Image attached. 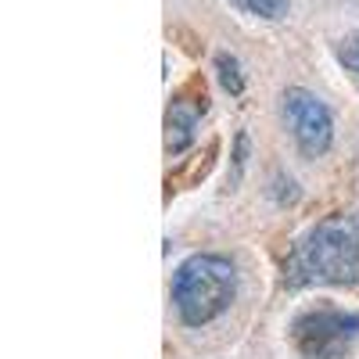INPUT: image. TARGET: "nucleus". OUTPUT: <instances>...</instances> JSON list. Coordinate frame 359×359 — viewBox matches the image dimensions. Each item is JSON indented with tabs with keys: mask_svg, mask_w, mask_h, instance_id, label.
Masks as SVG:
<instances>
[{
	"mask_svg": "<svg viewBox=\"0 0 359 359\" xmlns=\"http://www.w3.org/2000/svg\"><path fill=\"white\" fill-rule=\"evenodd\" d=\"M284 280L291 287H309V284L355 287L359 284V219L352 216L320 219L287 252Z\"/></svg>",
	"mask_w": 359,
	"mask_h": 359,
	"instance_id": "obj_1",
	"label": "nucleus"
},
{
	"mask_svg": "<svg viewBox=\"0 0 359 359\" xmlns=\"http://www.w3.org/2000/svg\"><path fill=\"white\" fill-rule=\"evenodd\" d=\"M208 101H205V90L187 101L184 94H180L172 104H169V115H165V151L169 155H180V151H187L191 140H194V130H198V118L205 115Z\"/></svg>",
	"mask_w": 359,
	"mask_h": 359,
	"instance_id": "obj_5",
	"label": "nucleus"
},
{
	"mask_svg": "<svg viewBox=\"0 0 359 359\" xmlns=\"http://www.w3.org/2000/svg\"><path fill=\"white\" fill-rule=\"evenodd\" d=\"M216 72H219V83L226 94L241 97L245 94V76H241V65H237V57L230 54H216Z\"/></svg>",
	"mask_w": 359,
	"mask_h": 359,
	"instance_id": "obj_7",
	"label": "nucleus"
},
{
	"mask_svg": "<svg viewBox=\"0 0 359 359\" xmlns=\"http://www.w3.org/2000/svg\"><path fill=\"white\" fill-rule=\"evenodd\" d=\"M233 8H241L245 15H255V18H266V22H277L291 11V0H230Z\"/></svg>",
	"mask_w": 359,
	"mask_h": 359,
	"instance_id": "obj_6",
	"label": "nucleus"
},
{
	"mask_svg": "<svg viewBox=\"0 0 359 359\" xmlns=\"http://www.w3.org/2000/svg\"><path fill=\"white\" fill-rule=\"evenodd\" d=\"M284 118H287V126L294 133L298 151H302L306 158H320V155L331 151L334 118H331V111H327V104L316 94H309V90H302V86L284 90Z\"/></svg>",
	"mask_w": 359,
	"mask_h": 359,
	"instance_id": "obj_4",
	"label": "nucleus"
},
{
	"mask_svg": "<svg viewBox=\"0 0 359 359\" xmlns=\"http://www.w3.org/2000/svg\"><path fill=\"white\" fill-rule=\"evenodd\" d=\"M338 57L352 69V72H359V36H348V40H341V47H338Z\"/></svg>",
	"mask_w": 359,
	"mask_h": 359,
	"instance_id": "obj_8",
	"label": "nucleus"
},
{
	"mask_svg": "<svg viewBox=\"0 0 359 359\" xmlns=\"http://www.w3.org/2000/svg\"><path fill=\"white\" fill-rule=\"evenodd\" d=\"M237 298V269L223 255H191L172 277V302L187 327L219 320Z\"/></svg>",
	"mask_w": 359,
	"mask_h": 359,
	"instance_id": "obj_2",
	"label": "nucleus"
},
{
	"mask_svg": "<svg viewBox=\"0 0 359 359\" xmlns=\"http://www.w3.org/2000/svg\"><path fill=\"white\" fill-rule=\"evenodd\" d=\"M359 341V313L316 306L291 320V345L302 359H341Z\"/></svg>",
	"mask_w": 359,
	"mask_h": 359,
	"instance_id": "obj_3",
	"label": "nucleus"
}]
</instances>
